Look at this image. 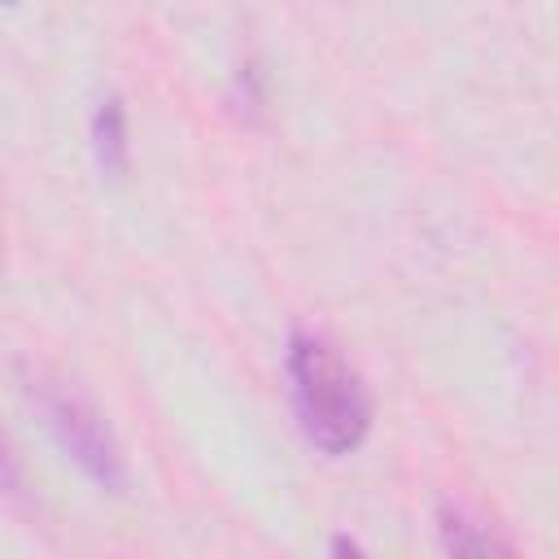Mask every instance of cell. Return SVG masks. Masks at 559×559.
I'll list each match as a JSON object with an SVG mask.
<instances>
[{
	"instance_id": "obj_6",
	"label": "cell",
	"mask_w": 559,
	"mask_h": 559,
	"mask_svg": "<svg viewBox=\"0 0 559 559\" xmlns=\"http://www.w3.org/2000/svg\"><path fill=\"white\" fill-rule=\"evenodd\" d=\"M358 550H362V546L349 542V537H336V542H332V555H358Z\"/></svg>"
},
{
	"instance_id": "obj_5",
	"label": "cell",
	"mask_w": 559,
	"mask_h": 559,
	"mask_svg": "<svg viewBox=\"0 0 559 559\" xmlns=\"http://www.w3.org/2000/svg\"><path fill=\"white\" fill-rule=\"evenodd\" d=\"M0 493H9V498L22 493V467H17V459L9 454L4 437H0Z\"/></svg>"
},
{
	"instance_id": "obj_2",
	"label": "cell",
	"mask_w": 559,
	"mask_h": 559,
	"mask_svg": "<svg viewBox=\"0 0 559 559\" xmlns=\"http://www.w3.org/2000/svg\"><path fill=\"white\" fill-rule=\"evenodd\" d=\"M26 397L39 411L44 428L52 432V441L61 445V454L74 459L79 472L92 485H100L109 493L127 489V480H131L127 476V459H122L109 424L100 419V411L79 389H70L66 380H52L48 371H31L26 376Z\"/></svg>"
},
{
	"instance_id": "obj_7",
	"label": "cell",
	"mask_w": 559,
	"mask_h": 559,
	"mask_svg": "<svg viewBox=\"0 0 559 559\" xmlns=\"http://www.w3.org/2000/svg\"><path fill=\"white\" fill-rule=\"evenodd\" d=\"M0 4H13V0H0Z\"/></svg>"
},
{
	"instance_id": "obj_4",
	"label": "cell",
	"mask_w": 559,
	"mask_h": 559,
	"mask_svg": "<svg viewBox=\"0 0 559 559\" xmlns=\"http://www.w3.org/2000/svg\"><path fill=\"white\" fill-rule=\"evenodd\" d=\"M92 157L100 175L122 179L131 166V140H127V105L122 96H105L92 114Z\"/></svg>"
},
{
	"instance_id": "obj_3",
	"label": "cell",
	"mask_w": 559,
	"mask_h": 559,
	"mask_svg": "<svg viewBox=\"0 0 559 559\" xmlns=\"http://www.w3.org/2000/svg\"><path fill=\"white\" fill-rule=\"evenodd\" d=\"M437 537H441V550H450V555H515V546L507 537H498L493 524H485L480 515H472L459 502L437 507Z\"/></svg>"
},
{
	"instance_id": "obj_1",
	"label": "cell",
	"mask_w": 559,
	"mask_h": 559,
	"mask_svg": "<svg viewBox=\"0 0 559 559\" xmlns=\"http://www.w3.org/2000/svg\"><path fill=\"white\" fill-rule=\"evenodd\" d=\"M284 371L301 437L328 459L354 454L371 432V397L362 376L336 354L328 336L306 328L288 336Z\"/></svg>"
}]
</instances>
